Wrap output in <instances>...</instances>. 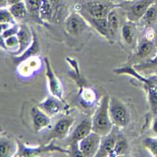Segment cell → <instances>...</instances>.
Here are the masks:
<instances>
[{
    "instance_id": "cell-1",
    "label": "cell",
    "mask_w": 157,
    "mask_h": 157,
    "mask_svg": "<svg viewBox=\"0 0 157 157\" xmlns=\"http://www.w3.org/2000/svg\"><path fill=\"white\" fill-rule=\"evenodd\" d=\"M109 98L107 94L103 95L96 107L94 114L91 117L92 132L101 136L110 134L113 130V123L109 115Z\"/></svg>"
},
{
    "instance_id": "cell-2",
    "label": "cell",
    "mask_w": 157,
    "mask_h": 157,
    "mask_svg": "<svg viewBox=\"0 0 157 157\" xmlns=\"http://www.w3.org/2000/svg\"><path fill=\"white\" fill-rule=\"evenodd\" d=\"M115 5L109 0H82L76 5V10L81 15L93 18H106Z\"/></svg>"
},
{
    "instance_id": "cell-3",
    "label": "cell",
    "mask_w": 157,
    "mask_h": 157,
    "mask_svg": "<svg viewBox=\"0 0 157 157\" xmlns=\"http://www.w3.org/2000/svg\"><path fill=\"white\" fill-rule=\"evenodd\" d=\"M109 115L113 125L118 128L127 127L131 120L128 107L116 96L109 98Z\"/></svg>"
},
{
    "instance_id": "cell-4",
    "label": "cell",
    "mask_w": 157,
    "mask_h": 157,
    "mask_svg": "<svg viewBox=\"0 0 157 157\" xmlns=\"http://www.w3.org/2000/svg\"><path fill=\"white\" fill-rule=\"evenodd\" d=\"M157 0H132V1H126V3L121 4L123 8L126 9L128 20L132 22H140L141 17L148 7L152 4L156 3Z\"/></svg>"
},
{
    "instance_id": "cell-5",
    "label": "cell",
    "mask_w": 157,
    "mask_h": 157,
    "mask_svg": "<svg viewBox=\"0 0 157 157\" xmlns=\"http://www.w3.org/2000/svg\"><path fill=\"white\" fill-rule=\"evenodd\" d=\"M101 141V136L94 132H90L86 136L78 141V148L81 156L93 157L95 156L99 149Z\"/></svg>"
},
{
    "instance_id": "cell-6",
    "label": "cell",
    "mask_w": 157,
    "mask_h": 157,
    "mask_svg": "<svg viewBox=\"0 0 157 157\" xmlns=\"http://www.w3.org/2000/svg\"><path fill=\"white\" fill-rule=\"evenodd\" d=\"M18 142V150L19 152L17 155L20 156H36L39 155L45 152H51V151H58L61 153H66L71 155V151L68 149H63L60 146L55 145L53 144V141H51L50 144L47 145H39V146H27L23 144L20 140H17Z\"/></svg>"
},
{
    "instance_id": "cell-7",
    "label": "cell",
    "mask_w": 157,
    "mask_h": 157,
    "mask_svg": "<svg viewBox=\"0 0 157 157\" xmlns=\"http://www.w3.org/2000/svg\"><path fill=\"white\" fill-rule=\"evenodd\" d=\"M37 107L40 108L47 115L52 117L64 110H67L69 108V105L63 99H60V98L51 94L50 96L46 97L41 102H39L37 104Z\"/></svg>"
},
{
    "instance_id": "cell-8",
    "label": "cell",
    "mask_w": 157,
    "mask_h": 157,
    "mask_svg": "<svg viewBox=\"0 0 157 157\" xmlns=\"http://www.w3.org/2000/svg\"><path fill=\"white\" fill-rule=\"evenodd\" d=\"M87 21L78 12L71 13L65 20V31L70 36H78L87 28Z\"/></svg>"
},
{
    "instance_id": "cell-9",
    "label": "cell",
    "mask_w": 157,
    "mask_h": 157,
    "mask_svg": "<svg viewBox=\"0 0 157 157\" xmlns=\"http://www.w3.org/2000/svg\"><path fill=\"white\" fill-rule=\"evenodd\" d=\"M44 62H45V76L48 82V88L49 91L52 95L56 96L60 99H63V86L60 80L58 78V77L55 75V73L53 72L52 67L50 65L48 58H44ZM64 100V99H63Z\"/></svg>"
},
{
    "instance_id": "cell-10",
    "label": "cell",
    "mask_w": 157,
    "mask_h": 157,
    "mask_svg": "<svg viewBox=\"0 0 157 157\" xmlns=\"http://www.w3.org/2000/svg\"><path fill=\"white\" fill-rule=\"evenodd\" d=\"M75 123V119L72 117H64L58 120L52 131L51 139L53 140H62L66 137L70 132L72 127Z\"/></svg>"
},
{
    "instance_id": "cell-11",
    "label": "cell",
    "mask_w": 157,
    "mask_h": 157,
    "mask_svg": "<svg viewBox=\"0 0 157 157\" xmlns=\"http://www.w3.org/2000/svg\"><path fill=\"white\" fill-rule=\"evenodd\" d=\"M32 117H33V125L36 132H40L45 129L51 124V118L43 112L39 107H33L32 109Z\"/></svg>"
},
{
    "instance_id": "cell-12",
    "label": "cell",
    "mask_w": 157,
    "mask_h": 157,
    "mask_svg": "<svg viewBox=\"0 0 157 157\" xmlns=\"http://www.w3.org/2000/svg\"><path fill=\"white\" fill-rule=\"evenodd\" d=\"M90 132H92V123L91 118H86L74 129L71 136V144H78V140H81L85 136H86Z\"/></svg>"
},
{
    "instance_id": "cell-13",
    "label": "cell",
    "mask_w": 157,
    "mask_h": 157,
    "mask_svg": "<svg viewBox=\"0 0 157 157\" xmlns=\"http://www.w3.org/2000/svg\"><path fill=\"white\" fill-rule=\"evenodd\" d=\"M116 140H117V136H116V135L114 134V132H113V130H112V132H110V134L101 136L99 149H98L95 156L96 157L111 156Z\"/></svg>"
},
{
    "instance_id": "cell-14",
    "label": "cell",
    "mask_w": 157,
    "mask_h": 157,
    "mask_svg": "<svg viewBox=\"0 0 157 157\" xmlns=\"http://www.w3.org/2000/svg\"><path fill=\"white\" fill-rule=\"evenodd\" d=\"M85 18L87 23L95 29V31L101 34L103 37L106 39H110V33H109V27H108L107 19L106 18H93L86 15H82Z\"/></svg>"
},
{
    "instance_id": "cell-15",
    "label": "cell",
    "mask_w": 157,
    "mask_h": 157,
    "mask_svg": "<svg viewBox=\"0 0 157 157\" xmlns=\"http://www.w3.org/2000/svg\"><path fill=\"white\" fill-rule=\"evenodd\" d=\"M17 36L19 38V50L16 52V54L20 55L31 45L33 38V33H31V31L28 27L21 26L18 31Z\"/></svg>"
},
{
    "instance_id": "cell-16",
    "label": "cell",
    "mask_w": 157,
    "mask_h": 157,
    "mask_svg": "<svg viewBox=\"0 0 157 157\" xmlns=\"http://www.w3.org/2000/svg\"><path fill=\"white\" fill-rule=\"evenodd\" d=\"M18 142L6 136H0V157H8L16 154Z\"/></svg>"
},
{
    "instance_id": "cell-17",
    "label": "cell",
    "mask_w": 157,
    "mask_h": 157,
    "mask_svg": "<svg viewBox=\"0 0 157 157\" xmlns=\"http://www.w3.org/2000/svg\"><path fill=\"white\" fill-rule=\"evenodd\" d=\"M134 68L144 76L155 75V74H157V54L153 58L148 59L144 62L136 64Z\"/></svg>"
},
{
    "instance_id": "cell-18",
    "label": "cell",
    "mask_w": 157,
    "mask_h": 157,
    "mask_svg": "<svg viewBox=\"0 0 157 157\" xmlns=\"http://www.w3.org/2000/svg\"><path fill=\"white\" fill-rule=\"evenodd\" d=\"M155 51V45L154 41L149 40L145 36L139 41L136 47V58H145L147 56H150L154 53Z\"/></svg>"
},
{
    "instance_id": "cell-19",
    "label": "cell",
    "mask_w": 157,
    "mask_h": 157,
    "mask_svg": "<svg viewBox=\"0 0 157 157\" xmlns=\"http://www.w3.org/2000/svg\"><path fill=\"white\" fill-rule=\"evenodd\" d=\"M39 51H40L39 41L37 39V36H36V33H33V41L31 43V45H29L22 54H20V55H18V57L15 58V61L18 62V63L23 62L29 58H32L33 56L36 55L37 53H39Z\"/></svg>"
},
{
    "instance_id": "cell-20",
    "label": "cell",
    "mask_w": 157,
    "mask_h": 157,
    "mask_svg": "<svg viewBox=\"0 0 157 157\" xmlns=\"http://www.w3.org/2000/svg\"><path fill=\"white\" fill-rule=\"evenodd\" d=\"M135 23L128 20L121 28V37L127 44H132L135 41Z\"/></svg>"
},
{
    "instance_id": "cell-21",
    "label": "cell",
    "mask_w": 157,
    "mask_h": 157,
    "mask_svg": "<svg viewBox=\"0 0 157 157\" xmlns=\"http://www.w3.org/2000/svg\"><path fill=\"white\" fill-rule=\"evenodd\" d=\"M107 23L108 27H109V33L110 37L114 36L115 34L119 32V27H120V21H119V16H118L116 9H112L109 12V14L107 15Z\"/></svg>"
},
{
    "instance_id": "cell-22",
    "label": "cell",
    "mask_w": 157,
    "mask_h": 157,
    "mask_svg": "<svg viewBox=\"0 0 157 157\" xmlns=\"http://www.w3.org/2000/svg\"><path fill=\"white\" fill-rule=\"evenodd\" d=\"M54 8L49 0H41L40 8H39V18L40 20L49 21L54 15Z\"/></svg>"
},
{
    "instance_id": "cell-23",
    "label": "cell",
    "mask_w": 157,
    "mask_h": 157,
    "mask_svg": "<svg viewBox=\"0 0 157 157\" xmlns=\"http://www.w3.org/2000/svg\"><path fill=\"white\" fill-rule=\"evenodd\" d=\"M9 10L15 19H23L27 16V13H28L27 4L24 1H20L18 3L10 5Z\"/></svg>"
},
{
    "instance_id": "cell-24",
    "label": "cell",
    "mask_w": 157,
    "mask_h": 157,
    "mask_svg": "<svg viewBox=\"0 0 157 157\" xmlns=\"http://www.w3.org/2000/svg\"><path fill=\"white\" fill-rule=\"evenodd\" d=\"M156 19H157V6L156 3H154L150 7H148V9L145 11L144 16L140 19V22L144 23L145 25H150L153 22H155Z\"/></svg>"
},
{
    "instance_id": "cell-25",
    "label": "cell",
    "mask_w": 157,
    "mask_h": 157,
    "mask_svg": "<svg viewBox=\"0 0 157 157\" xmlns=\"http://www.w3.org/2000/svg\"><path fill=\"white\" fill-rule=\"evenodd\" d=\"M128 148H129V144H128V141L124 139V137H119L117 139L114 148H113L112 154L111 156H119V155H124Z\"/></svg>"
},
{
    "instance_id": "cell-26",
    "label": "cell",
    "mask_w": 157,
    "mask_h": 157,
    "mask_svg": "<svg viewBox=\"0 0 157 157\" xmlns=\"http://www.w3.org/2000/svg\"><path fill=\"white\" fill-rule=\"evenodd\" d=\"M147 93V99L149 102L150 109L153 113V115L157 114V88L148 87L145 90Z\"/></svg>"
},
{
    "instance_id": "cell-27",
    "label": "cell",
    "mask_w": 157,
    "mask_h": 157,
    "mask_svg": "<svg viewBox=\"0 0 157 157\" xmlns=\"http://www.w3.org/2000/svg\"><path fill=\"white\" fill-rule=\"evenodd\" d=\"M28 11L36 19H39V8H40L41 0H26Z\"/></svg>"
},
{
    "instance_id": "cell-28",
    "label": "cell",
    "mask_w": 157,
    "mask_h": 157,
    "mask_svg": "<svg viewBox=\"0 0 157 157\" xmlns=\"http://www.w3.org/2000/svg\"><path fill=\"white\" fill-rule=\"evenodd\" d=\"M142 145L150 152L151 155L157 157V137H146L142 140Z\"/></svg>"
},
{
    "instance_id": "cell-29",
    "label": "cell",
    "mask_w": 157,
    "mask_h": 157,
    "mask_svg": "<svg viewBox=\"0 0 157 157\" xmlns=\"http://www.w3.org/2000/svg\"><path fill=\"white\" fill-rule=\"evenodd\" d=\"M14 19L9 9L0 8V24H12L14 23Z\"/></svg>"
},
{
    "instance_id": "cell-30",
    "label": "cell",
    "mask_w": 157,
    "mask_h": 157,
    "mask_svg": "<svg viewBox=\"0 0 157 157\" xmlns=\"http://www.w3.org/2000/svg\"><path fill=\"white\" fill-rule=\"evenodd\" d=\"M5 44H6V47H10V48L16 47V45L19 47V38L17 36V34L5 38Z\"/></svg>"
},
{
    "instance_id": "cell-31",
    "label": "cell",
    "mask_w": 157,
    "mask_h": 157,
    "mask_svg": "<svg viewBox=\"0 0 157 157\" xmlns=\"http://www.w3.org/2000/svg\"><path fill=\"white\" fill-rule=\"evenodd\" d=\"M18 31L19 29H17V27H13V28H8L7 29H5V31L2 33V36L4 38H7L11 36H15V34L18 33Z\"/></svg>"
},
{
    "instance_id": "cell-32",
    "label": "cell",
    "mask_w": 157,
    "mask_h": 157,
    "mask_svg": "<svg viewBox=\"0 0 157 157\" xmlns=\"http://www.w3.org/2000/svg\"><path fill=\"white\" fill-rule=\"evenodd\" d=\"M147 39H149V40H152V41H154V38H155V36H156V33H155V32L153 31L152 29H147V32H146V33H145V36H144Z\"/></svg>"
},
{
    "instance_id": "cell-33",
    "label": "cell",
    "mask_w": 157,
    "mask_h": 157,
    "mask_svg": "<svg viewBox=\"0 0 157 157\" xmlns=\"http://www.w3.org/2000/svg\"><path fill=\"white\" fill-rule=\"evenodd\" d=\"M49 1H50V3L52 4L54 11H56L58 8H60V5L62 3V0H49Z\"/></svg>"
},
{
    "instance_id": "cell-34",
    "label": "cell",
    "mask_w": 157,
    "mask_h": 157,
    "mask_svg": "<svg viewBox=\"0 0 157 157\" xmlns=\"http://www.w3.org/2000/svg\"><path fill=\"white\" fill-rule=\"evenodd\" d=\"M151 126H152V132H153L154 134L157 136V114L153 118V120H152V125Z\"/></svg>"
},
{
    "instance_id": "cell-35",
    "label": "cell",
    "mask_w": 157,
    "mask_h": 157,
    "mask_svg": "<svg viewBox=\"0 0 157 157\" xmlns=\"http://www.w3.org/2000/svg\"><path fill=\"white\" fill-rule=\"evenodd\" d=\"M0 47H2L3 49L6 48V44H5V38L3 37L2 33H0Z\"/></svg>"
},
{
    "instance_id": "cell-36",
    "label": "cell",
    "mask_w": 157,
    "mask_h": 157,
    "mask_svg": "<svg viewBox=\"0 0 157 157\" xmlns=\"http://www.w3.org/2000/svg\"><path fill=\"white\" fill-rule=\"evenodd\" d=\"M8 5V0H0V8H5Z\"/></svg>"
},
{
    "instance_id": "cell-37",
    "label": "cell",
    "mask_w": 157,
    "mask_h": 157,
    "mask_svg": "<svg viewBox=\"0 0 157 157\" xmlns=\"http://www.w3.org/2000/svg\"><path fill=\"white\" fill-rule=\"evenodd\" d=\"M20 1H23V0H8V5L10 6V5L15 4V3H18Z\"/></svg>"
},
{
    "instance_id": "cell-38",
    "label": "cell",
    "mask_w": 157,
    "mask_h": 157,
    "mask_svg": "<svg viewBox=\"0 0 157 157\" xmlns=\"http://www.w3.org/2000/svg\"><path fill=\"white\" fill-rule=\"evenodd\" d=\"M126 1H132V0H126Z\"/></svg>"
},
{
    "instance_id": "cell-39",
    "label": "cell",
    "mask_w": 157,
    "mask_h": 157,
    "mask_svg": "<svg viewBox=\"0 0 157 157\" xmlns=\"http://www.w3.org/2000/svg\"><path fill=\"white\" fill-rule=\"evenodd\" d=\"M1 131H2V129H1V128H0V132H1Z\"/></svg>"
}]
</instances>
